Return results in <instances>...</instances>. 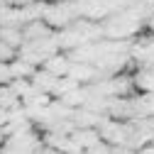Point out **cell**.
Instances as JSON below:
<instances>
[{"mask_svg":"<svg viewBox=\"0 0 154 154\" xmlns=\"http://www.w3.org/2000/svg\"><path fill=\"white\" fill-rule=\"evenodd\" d=\"M66 76L73 79L79 86H91L93 81H98V71H95L91 64H71Z\"/></svg>","mask_w":154,"mask_h":154,"instance_id":"6da1fadb","label":"cell"},{"mask_svg":"<svg viewBox=\"0 0 154 154\" xmlns=\"http://www.w3.org/2000/svg\"><path fill=\"white\" fill-rule=\"evenodd\" d=\"M39 69H44L47 73H51V76H56V79H61V76H66L69 73V69H71V61H69V56L66 54H54V56H49V59L39 66Z\"/></svg>","mask_w":154,"mask_h":154,"instance_id":"7a4b0ae2","label":"cell"},{"mask_svg":"<svg viewBox=\"0 0 154 154\" xmlns=\"http://www.w3.org/2000/svg\"><path fill=\"white\" fill-rule=\"evenodd\" d=\"M29 86H32L34 91H39V93L51 95V93H54V86H56V76L47 73L44 69H37V71L32 73V79H29Z\"/></svg>","mask_w":154,"mask_h":154,"instance_id":"3957f363","label":"cell"},{"mask_svg":"<svg viewBox=\"0 0 154 154\" xmlns=\"http://www.w3.org/2000/svg\"><path fill=\"white\" fill-rule=\"evenodd\" d=\"M71 142L79 147V149H83V152H88V149H93L95 144L100 142V134L95 132V130H73L71 134Z\"/></svg>","mask_w":154,"mask_h":154,"instance_id":"277c9868","label":"cell"},{"mask_svg":"<svg viewBox=\"0 0 154 154\" xmlns=\"http://www.w3.org/2000/svg\"><path fill=\"white\" fill-rule=\"evenodd\" d=\"M0 42L17 51L22 44V29L20 27H0Z\"/></svg>","mask_w":154,"mask_h":154,"instance_id":"5b68a950","label":"cell"},{"mask_svg":"<svg viewBox=\"0 0 154 154\" xmlns=\"http://www.w3.org/2000/svg\"><path fill=\"white\" fill-rule=\"evenodd\" d=\"M8 66H10V76H12V81H15V79H27V81H29V79H32V73L37 71L34 66L25 64L22 59H17V56H15V59H12Z\"/></svg>","mask_w":154,"mask_h":154,"instance_id":"8992f818","label":"cell"},{"mask_svg":"<svg viewBox=\"0 0 154 154\" xmlns=\"http://www.w3.org/2000/svg\"><path fill=\"white\" fill-rule=\"evenodd\" d=\"M15 108H20V98L12 93L10 86H0V110L10 112V110H15Z\"/></svg>","mask_w":154,"mask_h":154,"instance_id":"52a82bcc","label":"cell"},{"mask_svg":"<svg viewBox=\"0 0 154 154\" xmlns=\"http://www.w3.org/2000/svg\"><path fill=\"white\" fill-rule=\"evenodd\" d=\"M76 88H81V86L76 83L73 79H69V76H61V79H56V86H54L51 98H56V100H59L61 95H66V93H71V91H76Z\"/></svg>","mask_w":154,"mask_h":154,"instance_id":"ba28073f","label":"cell"},{"mask_svg":"<svg viewBox=\"0 0 154 154\" xmlns=\"http://www.w3.org/2000/svg\"><path fill=\"white\" fill-rule=\"evenodd\" d=\"M15 56H17V51H15V49H10L8 44L0 42V64H10Z\"/></svg>","mask_w":154,"mask_h":154,"instance_id":"9c48e42d","label":"cell"},{"mask_svg":"<svg viewBox=\"0 0 154 154\" xmlns=\"http://www.w3.org/2000/svg\"><path fill=\"white\" fill-rule=\"evenodd\" d=\"M86 154H118V152H115V147H110V144H105V142H98L93 149H88Z\"/></svg>","mask_w":154,"mask_h":154,"instance_id":"30bf717a","label":"cell"},{"mask_svg":"<svg viewBox=\"0 0 154 154\" xmlns=\"http://www.w3.org/2000/svg\"><path fill=\"white\" fill-rule=\"evenodd\" d=\"M12 81V76H10V66L8 64H0V86H8Z\"/></svg>","mask_w":154,"mask_h":154,"instance_id":"8fae6325","label":"cell"},{"mask_svg":"<svg viewBox=\"0 0 154 154\" xmlns=\"http://www.w3.org/2000/svg\"><path fill=\"white\" fill-rule=\"evenodd\" d=\"M5 125H8V112H5V110H0V130H3Z\"/></svg>","mask_w":154,"mask_h":154,"instance_id":"7c38bea8","label":"cell"},{"mask_svg":"<svg viewBox=\"0 0 154 154\" xmlns=\"http://www.w3.org/2000/svg\"><path fill=\"white\" fill-rule=\"evenodd\" d=\"M137 154H154V147H152V144H147V147H142Z\"/></svg>","mask_w":154,"mask_h":154,"instance_id":"4fadbf2b","label":"cell"},{"mask_svg":"<svg viewBox=\"0 0 154 154\" xmlns=\"http://www.w3.org/2000/svg\"><path fill=\"white\" fill-rule=\"evenodd\" d=\"M39 154H61V152H56V149H49V147H42Z\"/></svg>","mask_w":154,"mask_h":154,"instance_id":"5bb4252c","label":"cell"},{"mask_svg":"<svg viewBox=\"0 0 154 154\" xmlns=\"http://www.w3.org/2000/svg\"><path fill=\"white\" fill-rule=\"evenodd\" d=\"M152 147H154V140H152Z\"/></svg>","mask_w":154,"mask_h":154,"instance_id":"9a60e30c","label":"cell"}]
</instances>
